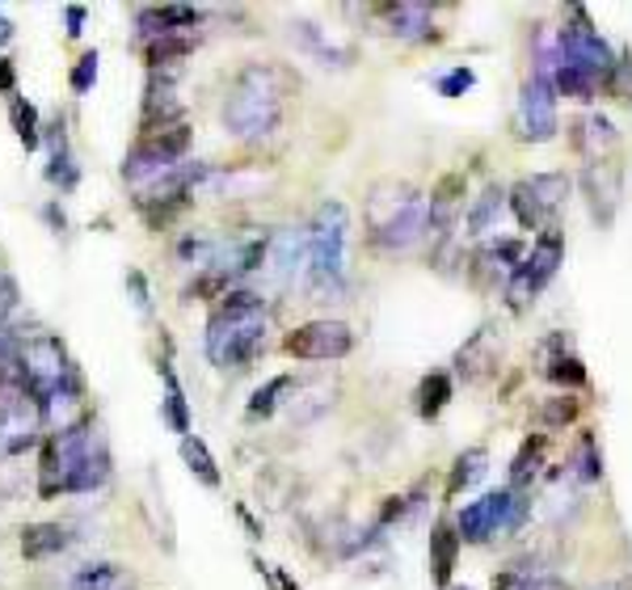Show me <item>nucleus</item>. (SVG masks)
<instances>
[{"label":"nucleus","instance_id":"nucleus-1","mask_svg":"<svg viewBox=\"0 0 632 590\" xmlns=\"http://www.w3.org/2000/svg\"><path fill=\"white\" fill-rule=\"evenodd\" d=\"M266 346V300L253 291H228L207 321V359L216 368H250Z\"/></svg>","mask_w":632,"mask_h":590},{"label":"nucleus","instance_id":"nucleus-2","mask_svg":"<svg viewBox=\"0 0 632 590\" xmlns=\"http://www.w3.org/2000/svg\"><path fill=\"white\" fill-rule=\"evenodd\" d=\"M283 123V76L266 63H250L236 72L223 97V127L236 140H266Z\"/></svg>","mask_w":632,"mask_h":590},{"label":"nucleus","instance_id":"nucleus-3","mask_svg":"<svg viewBox=\"0 0 632 590\" xmlns=\"http://www.w3.org/2000/svg\"><path fill=\"white\" fill-rule=\"evenodd\" d=\"M548 68H552L557 94L591 101L595 85L616 68V60H611V47L599 38V31L586 22V13L573 9V22L557 34V51L548 56Z\"/></svg>","mask_w":632,"mask_h":590},{"label":"nucleus","instance_id":"nucleus-4","mask_svg":"<svg viewBox=\"0 0 632 590\" xmlns=\"http://www.w3.org/2000/svg\"><path fill=\"white\" fill-rule=\"evenodd\" d=\"M430 228V198L405 182H379L367 194V241L384 253H405Z\"/></svg>","mask_w":632,"mask_h":590},{"label":"nucleus","instance_id":"nucleus-5","mask_svg":"<svg viewBox=\"0 0 632 590\" xmlns=\"http://www.w3.org/2000/svg\"><path fill=\"white\" fill-rule=\"evenodd\" d=\"M308 279L316 291H338L347 282L350 216L342 203H320L308 224Z\"/></svg>","mask_w":632,"mask_h":590},{"label":"nucleus","instance_id":"nucleus-6","mask_svg":"<svg viewBox=\"0 0 632 590\" xmlns=\"http://www.w3.org/2000/svg\"><path fill=\"white\" fill-rule=\"evenodd\" d=\"M527 515V502L519 497V490H494V494H481L476 502H469L460 510V544H485L494 540L498 531H510L523 523Z\"/></svg>","mask_w":632,"mask_h":590},{"label":"nucleus","instance_id":"nucleus-7","mask_svg":"<svg viewBox=\"0 0 632 590\" xmlns=\"http://www.w3.org/2000/svg\"><path fill=\"white\" fill-rule=\"evenodd\" d=\"M561 257H566V237H561V228H544L536 241H532V253L519 262V270L510 275V304L514 309H527V300L539 296L552 275H557V266H561Z\"/></svg>","mask_w":632,"mask_h":590},{"label":"nucleus","instance_id":"nucleus-8","mask_svg":"<svg viewBox=\"0 0 632 590\" xmlns=\"http://www.w3.org/2000/svg\"><path fill=\"white\" fill-rule=\"evenodd\" d=\"M519 135L532 140V144H548L557 135V85H552L548 56L536 63V72L523 85V97H519Z\"/></svg>","mask_w":632,"mask_h":590},{"label":"nucleus","instance_id":"nucleus-9","mask_svg":"<svg viewBox=\"0 0 632 590\" xmlns=\"http://www.w3.org/2000/svg\"><path fill=\"white\" fill-rule=\"evenodd\" d=\"M569 194V178L566 173H536V178H523L519 186L506 194L510 212L523 228H544L548 219L561 212Z\"/></svg>","mask_w":632,"mask_h":590},{"label":"nucleus","instance_id":"nucleus-10","mask_svg":"<svg viewBox=\"0 0 632 590\" xmlns=\"http://www.w3.org/2000/svg\"><path fill=\"white\" fill-rule=\"evenodd\" d=\"M283 350L300 363H338L354 350V334L342 321H308L287 334Z\"/></svg>","mask_w":632,"mask_h":590},{"label":"nucleus","instance_id":"nucleus-11","mask_svg":"<svg viewBox=\"0 0 632 590\" xmlns=\"http://www.w3.org/2000/svg\"><path fill=\"white\" fill-rule=\"evenodd\" d=\"M198 26V9L186 4H160V9H144L139 13V31L148 38H169V34H186Z\"/></svg>","mask_w":632,"mask_h":590},{"label":"nucleus","instance_id":"nucleus-12","mask_svg":"<svg viewBox=\"0 0 632 590\" xmlns=\"http://www.w3.org/2000/svg\"><path fill=\"white\" fill-rule=\"evenodd\" d=\"M68 549V531L60 523H31L22 531V557L26 561H47V557H60Z\"/></svg>","mask_w":632,"mask_h":590},{"label":"nucleus","instance_id":"nucleus-13","mask_svg":"<svg viewBox=\"0 0 632 590\" xmlns=\"http://www.w3.org/2000/svg\"><path fill=\"white\" fill-rule=\"evenodd\" d=\"M106 477H110V460H106L101 447L94 451V443H89L85 456H81V460L72 465V472H68V485H63V490H68V494H89V490H97Z\"/></svg>","mask_w":632,"mask_h":590},{"label":"nucleus","instance_id":"nucleus-14","mask_svg":"<svg viewBox=\"0 0 632 590\" xmlns=\"http://www.w3.org/2000/svg\"><path fill=\"white\" fill-rule=\"evenodd\" d=\"M384 17H388V26L397 38H430V26H435V17H430V9L426 4H388L384 9Z\"/></svg>","mask_w":632,"mask_h":590},{"label":"nucleus","instance_id":"nucleus-15","mask_svg":"<svg viewBox=\"0 0 632 590\" xmlns=\"http://www.w3.org/2000/svg\"><path fill=\"white\" fill-rule=\"evenodd\" d=\"M578 144L595 156V165H603V156L616 153V127L607 123L603 115H591V119L578 123Z\"/></svg>","mask_w":632,"mask_h":590},{"label":"nucleus","instance_id":"nucleus-16","mask_svg":"<svg viewBox=\"0 0 632 590\" xmlns=\"http://www.w3.org/2000/svg\"><path fill=\"white\" fill-rule=\"evenodd\" d=\"M502 212H506V190L502 186H489L473 203V212H469V232H473V237H485V232H494V228H498V219H502Z\"/></svg>","mask_w":632,"mask_h":590},{"label":"nucleus","instance_id":"nucleus-17","mask_svg":"<svg viewBox=\"0 0 632 590\" xmlns=\"http://www.w3.org/2000/svg\"><path fill=\"white\" fill-rule=\"evenodd\" d=\"M182 460L190 465V472L207 485V490H220V468L211 460V451H207V443L198 435H186L182 438Z\"/></svg>","mask_w":632,"mask_h":590},{"label":"nucleus","instance_id":"nucleus-18","mask_svg":"<svg viewBox=\"0 0 632 590\" xmlns=\"http://www.w3.org/2000/svg\"><path fill=\"white\" fill-rule=\"evenodd\" d=\"M160 375H165V418H169V426L178 431V435L186 438L190 435V413H186V393H182V384H178V375L169 363H160Z\"/></svg>","mask_w":632,"mask_h":590},{"label":"nucleus","instance_id":"nucleus-19","mask_svg":"<svg viewBox=\"0 0 632 590\" xmlns=\"http://www.w3.org/2000/svg\"><path fill=\"white\" fill-rule=\"evenodd\" d=\"M190 43L186 34H169V38H148V47H144V60L148 68H165V63H178L190 56Z\"/></svg>","mask_w":632,"mask_h":590},{"label":"nucleus","instance_id":"nucleus-20","mask_svg":"<svg viewBox=\"0 0 632 590\" xmlns=\"http://www.w3.org/2000/svg\"><path fill=\"white\" fill-rule=\"evenodd\" d=\"M9 119H13V131H17V140L26 144V153H34L38 148V110H34L26 97H13L9 101Z\"/></svg>","mask_w":632,"mask_h":590},{"label":"nucleus","instance_id":"nucleus-21","mask_svg":"<svg viewBox=\"0 0 632 590\" xmlns=\"http://www.w3.org/2000/svg\"><path fill=\"white\" fill-rule=\"evenodd\" d=\"M455 549H460V535H451L447 528H439L435 535H430V565H435V578H439V587H447V578H451Z\"/></svg>","mask_w":632,"mask_h":590},{"label":"nucleus","instance_id":"nucleus-22","mask_svg":"<svg viewBox=\"0 0 632 590\" xmlns=\"http://www.w3.org/2000/svg\"><path fill=\"white\" fill-rule=\"evenodd\" d=\"M295 388V375H275L266 388H257L250 401V418H270L279 409V397H287Z\"/></svg>","mask_w":632,"mask_h":590},{"label":"nucleus","instance_id":"nucleus-23","mask_svg":"<svg viewBox=\"0 0 632 590\" xmlns=\"http://www.w3.org/2000/svg\"><path fill=\"white\" fill-rule=\"evenodd\" d=\"M485 465H489V456L473 447V451H464L460 460H455V472H451V494H460V490H473L476 481L485 477Z\"/></svg>","mask_w":632,"mask_h":590},{"label":"nucleus","instance_id":"nucleus-24","mask_svg":"<svg viewBox=\"0 0 632 590\" xmlns=\"http://www.w3.org/2000/svg\"><path fill=\"white\" fill-rule=\"evenodd\" d=\"M451 397V380L447 375H430V380H422V393H417V409H422V418H435L442 405Z\"/></svg>","mask_w":632,"mask_h":590},{"label":"nucleus","instance_id":"nucleus-25","mask_svg":"<svg viewBox=\"0 0 632 590\" xmlns=\"http://www.w3.org/2000/svg\"><path fill=\"white\" fill-rule=\"evenodd\" d=\"M114 582H119V569L114 565H85L72 578V590H114Z\"/></svg>","mask_w":632,"mask_h":590},{"label":"nucleus","instance_id":"nucleus-26","mask_svg":"<svg viewBox=\"0 0 632 590\" xmlns=\"http://www.w3.org/2000/svg\"><path fill=\"white\" fill-rule=\"evenodd\" d=\"M47 182H56L60 190H72V186H76V165H72V156H68V148H63V135H56V156H51Z\"/></svg>","mask_w":632,"mask_h":590},{"label":"nucleus","instance_id":"nucleus-27","mask_svg":"<svg viewBox=\"0 0 632 590\" xmlns=\"http://www.w3.org/2000/svg\"><path fill=\"white\" fill-rule=\"evenodd\" d=\"M97 81V51H85L72 68V94H89Z\"/></svg>","mask_w":632,"mask_h":590},{"label":"nucleus","instance_id":"nucleus-28","mask_svg":"<svg viewBox=\"0 0 632 590\" xmlns=\"http://www.w3.org/2000/svg\"><path fill=\"white\" fill-rule=\"evenodd\" d=\"M498 590H566V587L552 582V578H536V574H510V578H502Z\"/></svg>","mask_w":632,"mask_h":590},{"label":"nucleus","instance_id":"nucleus-29","mask_svg":"<svg viewBox=\"0 0 632 590\" xmlns=\"http://www.w3.org/2000/svg\"><path fill=\"white\" fill-rule=\"evenodd\" d=\"M578 477H582V481H599L603 477V456L595 451V438L582 443V468H578Z\"/></svg>","mask_w":632,"mask_h":590},{"label":"nucleus","instance_id":"nucleus-30","mask_svg":"<svg viewBox=\"0 0 632 590\" xmlns=\"http://www.w3.org/2000/svg\"><path fill=\"white\" fill-rule=\"evenodd\" d=\"M439 89L447 97H455V94H464V89H473V72H469V68H455L451 76H442Z\"/></svg>","mask_w":632,"mask_h":590},{"label":"nucleus","instance_id":"nucleus-31","mask_svg":"<svg viewBox=\"0 0 632 590\" xmlns=\"http://www.w3.org/2000/svg\"><path fill=\"white\" fill-rule=\"evenodd\" d=\"M63 17H68V34H72V38L85 31V4H68Z\"/></svg>","mask_w":632,"mask_h":590},{"label":"nucleus","instance_id":"nucleus-32","mask_svg":"<svg viewBox=\"0 0 632 590\" xmlns=\"http://www.w3.org/2000/svg\"><path fill=\"white\" fill-rule=\"evenodd\" d=\"M573 413H578V405L569 401V397H557V405L548 409V422H569Z\"/></svg>","mask_w":632,"mask_h":590},{"label":"nucleus","instance_id":"nucleus-33","mask_svg":"<svg viewBox=\"0 0 632 590\" xmlns=\"http://www.w3.org/2000/svg\"><path fill=\"white\" fill-rule=\"evenodd\" d=\"M126 282H131V291H135V309L148 316V287H144V279L131 270V275H126Z\"/></svg>","mask_w":632,"mask_h":590},{"label":"nucleus","instance_id":"nucleus-34","mask_svg":"<svg viewBox=\"0 0 632 590\" xmlns=\"http://www.w3.org/2000/svg\"><path fill=\"white\" fill-rule=\"evenodd\" d=\"M13 89V63L0 60V94H9Z\"/></svg>","mask_w":632,"mask_h":590},{"label":"nucleus","instance_id":"nucleus-35","mask_svg":"<svg viewBox=\"0 0 632 590\" xmlns=\"http://www.w3.org/2000/svg\"><path fill=\"white\" fill-rule=\"evenodd\" d=\"M275 582H279V587H283V590H300V587H295V578H291V574H283V569L275 574Z\"/></svg>","mask_w":632,"mask_h":590},{"label":"nucleus","instance_id":"nucleus-36","mask_svg":"<svg viewBox=\"0 0 632 590\" xmlns=\"http://www.w3.org/2000/svg\"><path fill=\"white\" fill-rule=\"evenodd\" d=\"M9 38H13V26H9V22H0V47H4Z\"/></svg>","mask_w":632,"mask_h":590}]
</instances>
